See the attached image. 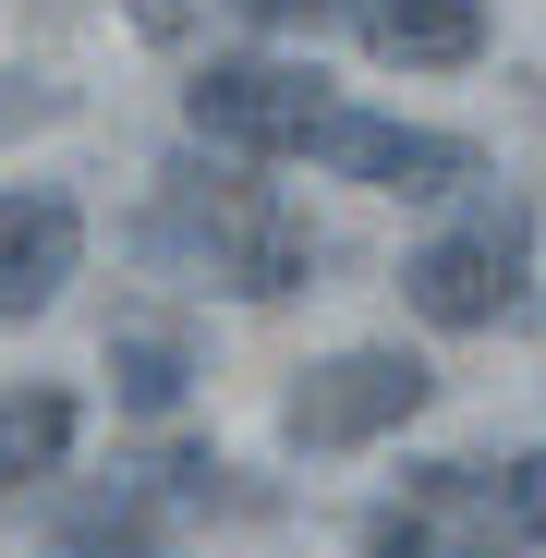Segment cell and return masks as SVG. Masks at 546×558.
<instances>
[{
  "instance_id": "cell-7",
  "label": "cell",
  "mask_w": 546,
  "mask_h": 558,
  "mask_svg": "<svg viewBox=\"0 0 546 558\" xmlns=\"http://www.w3.org/2000/svg\"><path fill=\"white\" fill-rule=\"evenodd\" d=\"M73 267H85V207L61 182H13V195H0V328L49 316Z\"/></svg>"
},
{
  "instance_id": "cell-5",
  "label": "cell",
  "mask_w": 546,
  "mask_h": 558,
  "mask_svg": "<svg viewBox=\"0 0 546 558\" xmlns=\"http://www.w3.org/2000/svg\"><path fill=\"white\" fill-rule=\"evenodd\" d=\"M340 182H364V195H449V182H474V134H437V122H377V110H328L316 146Z\"/></svg>"
},
{
  "instance_id": "cell-8",
  "label": "cell",
  "mask_w": 546,
  "mask_h": 558,
  "mask_svg": "<svg viewBox=\"0 0 546 558\" xmlns=\"http://www.w3.org/2000/svg\"><path fill=\"white\" fill-rule=\"evenodd\" d=\"M364 49L401 73H462L486 49V0H364Z\"/></svg>"
},
{
  "instance_id": "cell-6",
  "label": "cell",
  "mask_w": 546,
  "mask_h": 558,
  "mask_svg": "<svg viewBox=\"0 0 546 558\" xmlns=\"http://www.w3.org/2000/svg\"><path fill=\"white\" fill-rule=\"evenodd\" d=\"M364 558H498V486H474V461H425L389 510H364Z\"/></svg>"
},
{
  "instance_id": "cell-13",
  "label": "cell",
  "mask_w": 546,
  "mask_h": 558,
  "mask_svg": "<svg viewBox=\"0 0 546 558\" xmlns=\"http://www.w3.org/2000/svg\"><path fill=\"white\" fill-rule=\"evenodd\" d=\"M243 25H328V13H352V0H231Z\"/></svg>"
},
{
  "instance_id": "cell-12",
  "label": "cell",
  "mask_w": 546,
  "mask_h": 558,
  "mask_svg": "<svg viewBox=\"0 0 546 558\" xmlns=\"http://www.w3.org/2000/svg\"><path fill=\"white\" fill-rule=\"evenodd\" d=\"M122 13H134V37H146V49H182V25H195V0H122Z\"/></svg>"
},
{
  "instance_id": "cell-2",
  "label": "cell",
  "mask_w": 546,
  "mask_h": 558,
  "mask_svg": "<svg viewBox=\"0 0 546 558\" xmlns=\"http://www.w3.org/2000/svg\"><path fill=\"white\" fill-rule=\"evenodd\" d=\"M425 401H437L425 352H328V364L292 377L280 437H292V449H364V437H401Z\"/></svg>"
},
{
  "instance_id": "cell-11",
  "label": "cell",
  "mask_w": 546,
  "mask_h": 558,
  "mask_svg": "<svg viewBox=\"0 0 546 558\" xmlns=\"http://www.w3.org/2000/svg\"><path fill=\"white\" fill-rule=\"evenodd\" d=\"M498 522H510V534H546V449H534V461H510V486H498Z\"/></svg>"
},
{
  "instance_id": "cell-1",
  "label": "cell",
  "mask_w": 546,
  "mask_h": 558,
  "mask_svg": "<svg viewBox=\"0 0 546 558\" xmlns=\"http://www.w3.org/2000/svg\"><path fill=\"white\" fill-rule=\"evenodd\" d=\"M182 110H195V134L231 146V158H304L340 98H328L316 61H255L243 49V61H207L195 85H182Z\"/></svg>"
},
{
  "instance_id": "cell-4",
  "label": "cell",
  "mask_w": 546,
  "mask_h": 558,
  "mask_svg": "<svg viewBox=\"0 0 546 558\" xmlns=\"http://www.w3.org/2000/svg\"><path fill=\"white\" fill-rule=\"evenodd\" d=\"M182 207H195V243H207V267L231 279L243 304H292V292H304V267H316V231H304L280 195H255V182L207 170V182H182Z\"/></svg>"
},
{
  "instance_id": "cell-10",
  "label": "cell",
  "mask_w": 546,
  "mask_h": 558,
  "mask_svg": "<svg viewBox=\"0 0 546 558\" xmlns=\"http://www.w3.org/2000/svg\"><path fill=\"white\" fill-rule=\"evenodd\" d=\"M182 389H195V352H182L170 328H122V340H110V401H122L134 425L182 413Z\"/></svg>"
},
{
  "instance_id": "cell-9",
  "label": "cell",
  "mask_w": 546,
  "mask_h": 558,
  "mask_svg": "<svg viewBox=\"0 0 546 558\" xmlns=\"http://www.w3.org/2000/svg\"><path fill=\"white\" fill-rule=\"evenodd\" d=\"M73 425H85V401H73V389H13V401H0V510H13L37 474H61Z\"/></svg>"
},
{
  "instance_id": "cell-3",
  "label": "cell",
  "mask_w": 546,
  "mask_h": 558,
  "mask_svg": "<svg viewBox=\"0 0 546 558\" xmlns=\"http://www.w3.org/2000/svg\"><path fill=\"white\" fill-rule=\"evenodd\" d=\"M522 255H534V219L522 207H474L462 231H437L401 267V292H413L425 328H498V316H522Z\"/></svg>"
}]
</instances>
